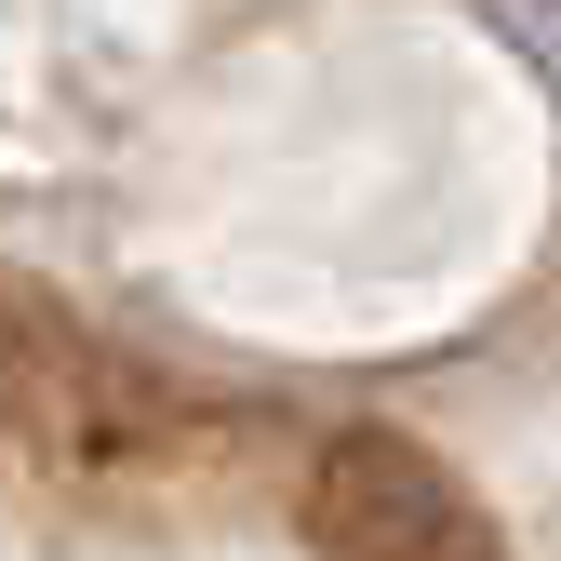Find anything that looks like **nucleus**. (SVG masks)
I'll use <instances>...</instances> for the list:
<instances>
[{"mask_svg": "<svg viewBox=\"0 0 561 561\" xmlns=\"http://www.w3.org/2000/svg\"><path fill=\"white\" fill-rule=\"evenodd\" d=\"M495 41H508L522 67H548V81H561V14H495Z\"/></svg>", "mask_w": 561, "mask_h": 561, "instance_id": "f257e3e1", "label": "nucleus"}]
</instances>
